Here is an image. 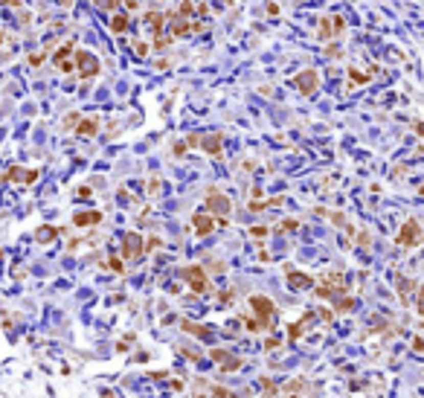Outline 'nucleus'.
<instances>
[{"instance_id": "obj_1", "label": "nucleus", "mask_w": 424, "mask_h": 398, "mask_svg": "<svg viewBox=\"0 0 424 398\" xmlns=\"http://www.w3.org/2000/svg\"><path fill=\"white\" fill-rule=\"evenodd\" d=\"M250 314L259 323V331H273L276 328V302L264 294H253L250 297Z\"/></svg>"}, {"instance_id": "obj_2", "label": "nucleus", "mask_w": 424, "mask_h": 398, "mask_svg": "<svg viewBox=\"0 0 424 398\" xmlns=\"http://www.w3.org/2000/svg\"><path fill=\"white\" fill-rule=\"evenodd\" d=\"M421 238H424V230H421V224H418V218H407L404 224H401V230H398V235H395V245L404 247V250H413V247L421 245Z\"/></svg>"}, {"instance_id": "obj_3", "label": "nucleus", "mask_w": 424, "mask_h": 398, "mask_svg": "<svg viewBox=\"0 0 424 398\" xmlns=\"http://www.w3.org/2000/svg\"><path fill=\"white\" fill-rule=\"evenodd\" d=\"M73 61H76V73H79V79H96L102 70L99 58L93 53H87V50H76V55H73Z\"/></svg>"}, {"instance_id": "obj_4", "label": "nucleus", "mask_w": 424, "mask_h": 398, "mask_svg": "<svg viewBox=\"0 0 424 398\" xmlns=\"http://www.w3.org/2000/svg\"><path fill=\"white\" fill-rule=\"evenodd\" d=\"M343 29H346L343 15H323L320 24H317V35H320V41H331V38H337Z\"/></svg>"}, {"instance_id": "obj_5", "label": "nucleus", "mask_w": 424, "mask_h": 398, "mask_svg": "<svg viewBox=\"0 0 424 398\" xmlns=\"http://www.w3.org/2000/svg\"><path fill=\"white\" fill-rule=\"evenodd\" d=\"M143 253H145L143 235H140V233H125V235H122V259L134 262V259H140Z\"/></svg>"}, {"instance_id": "obj_6", "label": "nucleus", "mask_w": 424, "mask_h": 398, "mask_svg": "<svg viewBox=\"0 0 424 398\" xmlns=\"http://www.w3.org/2000/svg\"><path fill=\"white\" fill-rule=\"evenodd\" d=\"M183 276H186V282H189L192 294H207L209 291V279H207V271L200 268V264H189L186 271H183Z\"/></svg>"}, {"instance_id": "obj_7", "label": "nucleus", "mask_w": 424, "mask_h": 398, "mask_svg": "<svg viewBox=\"0 0 424 398\" xmlns=\"http://www.w3.org/2000/svg\"><path fill=\"white\" fill-rule=\"evenodd\" d=\"M207 209H209V215L227 218V215H230V209H233V204H230V198H227V195H221L218 189H209L207 192Z\"/></svg>"}, {"instance_id": "obj_8", "label": "nucleus", "mask_w": 424, "mask_h": 398, "mask_svg": "<svg viewBox=\"0 0 424 398\" xmlns=\"http://www.w3.org/2000/svg\"><path fill=\"white\" fill-rule=\"evenodd\" d=\"M294 87H297L302 96H314L317 87H320V76H317V70H302L294 76Z\"/></svg>"}, {"instance_id": "obj_9", "label": "nucleus", "mask_w": 424, "mask_h": 398, "mask_svg": "<svg viewBox=\"0 0 424 398\" xmlns=\"http://www.w3.org/2000/svg\"><path fill=\"white\" fill-rule=\"evenodd\" d=\"M218 227V218L215 215H209V212H195L192 215V230H195V235H209L212 230Z\"/></svg>"}, {"instance_id": "obj_10", "label": "nucleus", "mask_w": 424, "mask_h": 398, "mask_svg": "<svg viewBox=\"0 0 424 398\" xmlns=\"http://www.w3.org/2000/svg\"><path fill=\"white\" fill-rule=\"evenodd\" d=\"M198 148H204L209 157H221V151H224V134L221 131H215V134H200Z\"/></svg>"}, {"instance_id": "obj_11", "label": "nucleus", "mask_w": 424, "mask_h": 398, "mask_svg": "<svg viewBox=\"0 0 424 398\" xmlns=\"http://www.w3.org/2000/svg\"><path fill=\"white\" fill-rule=\"evenodd\" d=\"M166 20H169V15H163V12H145L143 15V27L151 29L154 41H157V38L166 35V32H163V29H166Z\"/></svg>"}, {"instance_id": "obj_12", "label": "nucleus", "mask_w": 424, "mask_h": 398, "mask_svg": "<svg viewBox=\"0 0 424 398\" xmlns=\"http://www.w3.org/2000/svg\"><path fill=\"white\" fill-rule=\"evenodd\" d=\"M0 181H12V183H35L38 181V169H20L12 166L6 174H0Z\"/></svg>"}, {"instance_id": "obj_13", "label": "nucleus", "mask_w": 424, "mask_h": 398, "mask_svg": "<svg viewBox=\"0 0 424 398\" xmlns=\"http://www.w3.org/2000/svg\"><path fill=\"white\" fill-rule=\"evenodd\" d=\"M285 276H288V285L294 291H305V288H314V276L311 273H302V271H294V268H285Z\"/></svg>"}, {"instance_id": "obj_14", "label": "nucleus", "mask_w": 424, "mask_h": 398, "mask_svg": "<svg viewBox=\"0 0 424 398\" xmlns=\"http://www.w3.org/2000/svg\"><path fill=\"white\" fill-rule=\"evenodd\" d=\"M96 224H102L99 209H84V212H76L73 215V227H96Z\"/></svg>"}, {"instance_id": "obj_15", "label": "nucleus", "mask_w": 424, "mask_h": 398, "mask_svg": "<svg viewBox=\"0 0 424 398\" xmlns=\"http://www.w3.org/2000/svg\"><path fill=\"white\" fill-rule=\"evenodd\" d=\"M181 328L186 331V335L198 337V340H212V335H215V331H212L209 326H198V323H189V320H183Z\"/></svg>"}, {"instance_id": "obj_16", "label": "nucleus", "mask_w": 424, "mask_h": 398, "mask_svg": "<svg viewBox=\"0 0 424 398\" xmlns=\"http://www.w3.org/2000/svg\"><path fill=\"white\" fill-rule=\"evenodd\" d=\"M169 24H172V35L174 38H183L192 32V24L186 18H177V12H169Z\"/></svg>"}, {"instance_id": "obj_17", "label": "nucleus", "mask_w": 424, "mask_h": 398, "mask_svg": "<svg viewBox=\"0 0 424 398\" xmlns=\"http://www.w3.org/2000/svg\"><path fill=\"white\" fill-rule=\"evenodd\" d=\"M76 134L79 137H96L99 134V119L96 117H84L79 125H76Z\"/></svg>"}, {"instance_id": "obj_18", "label": "nucleus", "mask_w": 424, "mask_h": 398, "mask_svg": "<svg viewBox=\"0 0 424 398\" xmlns=\"http://www.w3.org/2000/svg\"><path fill=\"white\" fill-rule=\"evenodd\" d=\"M395 288H398V294H401V302H404V305H410V294H413L418 285H415L413 279H407V276H398V279H395Z\"/></svg>"}, {"instance_id": "obj_19", "label": "nucleus", "mask_w": 424, "mask_h": 398, "mask_svg": "<svg viewBox=\"0 0 424 398\" xmlns=\"http://www.w3.org/2000/svg\"><path fill=\"white\" fill-rule=\"evenodd\" d=\"M311 320H314V314H308V317H299V323H294V326H288V340H299V337L305 335V328L311 326Z\"/></svg>"}, {"instance_id": "obj_20", "label": "nucleus", "mask_w": 424, "mask_h": 398, "mask_svg": "<svg viewBox=\"0 0 424 398\" xmlns=\"http://www.w3.org/2000/svg\"><path fill=\"white\" fill-rule=\"evenodd\" d=\"M73 53H76V44H73V41H67V44H61V47H58V50H55V53H53V64H55V67H58V64L70 61V58H73Z\"/></svg>"}, {"instance_id": "obj_21", "label": "nucleus", "mask_w": 424, "mask_h": 398, "mask_svg": "<svg viewBox=\"0 0 424 398\" xmlns=\"http://www.w3.org/2000/svg\"><path fill=\"white\" fill-rule=\"evenodd\" d=\"M285 204V198H271V201H250L247 204V209L250 212H262V209H267V207H282Z\"/></svg>"}, {"instance_id": "obj_22", "label": "nucleus", "mask_w": 424, "mask_h": 398, "mask_svg": "<svg viewBox=\"0 0 424 398\" xmlns=\"http://www.w3.org/2000/svg\"><path fill=\"white\" fill-rule=\"evenodd\" d=\"M55 235H58V227H50V224H44V227H38V230H35V241H41V245H47V241H53Z\"/></svg>"}, {"instance_id": "obj_23", "label": "nucleus", "mask_w": 424, "mask_h": 398, "mask_svg": "<svg viewBox=\"0 0 424 398\" xmlns=\"http://www.w3.org/2000/svg\"><path fill=\"white\" fill-rule=\"evenodd\" d=\"M128 24H131V18H128V12H117V15H114V18H110V29H114V32H125L128 29Z\"/></svg>"}, {"instance_id": "obj_24", "label": "nucleus", "mask_w": 424, "mask_h": 398, "mask_svg": "<svg viewBox=\"0 0 424 398\" xmlns=\"http://www.w3.org/2000/svg\"><path fill=\"white\" fill-rule=\"evenodd\" d=\"M276 230H279V233H294V230H299V221H297V218H285Z\"/></svg>"}, {"instance_id": "obj_25", "label": "nucleus", "mask_w": 424, "mask_h": 398, "mask_svg": "<svg viewBox=\"0 0 424 398\" xmlns=\"http://www.w3.org/2000/svg\"><path fill=\"white\" fill-rule=\"evenodd\" d=\"M349 82H354V84H366V82H369V76H366V73H361V70H352V67H349Z\"/></svg>"}, {"instance_id": "obj_26", "label": "nucleus", "mask_w": 424, "mask_h": 398, "mask_svg": "<svg viewBox=\"0 0 424 398\" xmlns=\"http://www.w3.org/2000/svg\"><path fill=\"white\" fill-rule=\"evenodd\" d=\"M192 15H195V6H192L189 0H183V3H181V9H177V18H186V20H189Z\"/></svg>"}, {"instance_id": "obj_27", "label": "nucleus", "mask_w": 424, "mask_h": 398, "mask_svg": "<svg viewBox=\"0 0 424 398\" xmlns=\"http://www.w3.org/2000/svg\"><path fill=\"white\" fill-rule=\"evenodd\" d=\"M415 311L424 317V285H418V288H415Z\"/></svg>"}, {"instance_id": "obj_28", "label": "nucleus", "mask_w": 424, "mask_h": 398, "mask_svg": "<svg viewBox=\"0 0 424 398\" xmlns=\"http://www.w3.org/2000/svg\"><path fill=\"white\" fill-rule=\"evenodd\" d=\"M238 366H241V358H230V361L221 363V372H233V369H238Z\"/></svg>"}, {"instance_id": "obj_29", "label": "nucleus", "mask_w": 424, "mask_h": 398, "mask_svg": "<svg viewBox=\"0 0 424 398\" xmlns=\"http://www.w3.org/2000/svg\"><path fill=\"white\" fill-rule=\"evenodd\" d=\"M148 50H151V47L145 44V41H134V53H137V58H145V55H148Z\"/></svg>"}, {"instance_id": "obj_30", "label": "nucleus", "mask_w": 424, "mask_h": 398, "mask_svg": "<svg viewBox=\"0 0 424 398\" xmlns=\"http://www.w3.org/2000/svg\"><path fill=\"white\" fill-rule=\"evenodd\" d=\"M209 395L212 398H233V392L224 389V387H209Z\"/></svg>"}, {"instance_id": "obj_31", "label": "nucleus", "mask_w": 424, "mask_h": 398, "mask_svg": "<svg viewBox=\"0 0 424 398\" xmlns=\"http://www.w3.org/2000/svg\"><path fill=\"white\" fill-rule=\"evenodd\" d=\"M145 189H148V195H151V198H154V195H160V178H151Z\"/></svg>"}, {"instance_id": "obj_32", "label": "nucleus", "mask_w": 424, "mask_h": 398, "mask_svg": "<svg viewBox=\"0 0 424 398\" xmlns=\"http://www.w3.org/2000/svg\"><path fill=\"white\" fill-rule=\"evenodd\" d=\"M79 122H81L79 114H67V117H64V128H76Z\"/></svg>"}, {"instance_id": "obj_33", "label": "nucleus", "mask_w": 424, "mask_h": 398, "mask_svg": "<svg viewBox=\"0 0 424 398\" xmlns=\"http://www.w3.org/2000/svg\"><path fill=\"white\" fill-rule=\"evenodd\" d=\"M227 355H230L227 349H212V355H209V358H212L215 363H224V361H227Z\"/></svg>"}, {"instance_id": "obj_34", "label": "nucleus", "mask_w": 424, "mask_h": 398, "mask_svg": "<svg viewBox=\"0 0 424 398\" xmlns=\"http://www.w3.org/2000/svg\"><path fill=\"white\" fill-rule=\"evenodd\" d=\"M108 268H110V271H117V273H122V271H125V264H122V262H119V256H110V259H108Z\"/></svg>"}, {"instance_id": "obj_35", "label": "nucleus", "mask_w": 424, "mask_h": 398, "mask_svg": "<svg viewBox=\"0 0 424 398\" xmlns=\"http://www.w3.org/2000/svg\"><path fill=\"white\" fill-rule=\"evenodd\" d=\"M44 58H47V53H35V55H29V67H41V64H44Z\"/></svg>"}, {"instance_id": "obj_36", "label": "nucleus", "mask_w": 424, "mask_h": 398, "mask_svg": "<svg viewBox=\"0 0 424 398\" xmlns=\"http://www.w3.org/2000/svg\"><path fill=\"white\" fill-rule=\"evenodd\" d=\"M96 6H102V9H119V0H96Z\"/></svg>"}, {"instance_id": "obj_37", "label": "nucleus", "mask_w": 424, "mask_h": 398, "mask_svg": "<svg viewBox=\"0 0 424 398\" xmlns=\"http://www.w3.org/2000/svg\"><path fill=\"white\" fill-rule=\"evenodd\" d=\"M352 305H354V302L346 297V299H340V302H337V311H340V314H343V311H352Z\"/></svg>"}, {"instance_id": "obj_38", "label": "nucleus", "mask_w": 424, "mask_h": 398, "mask_svg": "<svg viewBox=\"0 0 424 398\" xmlns=\"http://www.w3.org/2000/svg\"><path fill=\"white\" fill-rule=\"evenodd\" d=\"M267 233H271L267 227H253V230H250V235H253V238H264Z\"/></svg>"}, {"instance_id": "obj_39", "label": "nucleus", "mask_w": 424, "mask_h": 398, "mask_svg": "<svg viewBox=\"0 0 424 398\" xmlns=\"http://www.w3.org/2000/svg\"><path fill=\"white\" fill-rule=\"evenodd\" d=\"M282 346V340L279 337H271V340H267V343H264V349H267V352H271V349H279Z\"/></svg>"}, {"instance_id": "obj_40", "label": "nucleus", "mask_w": 424, "mask_h": 398, "mask_svg": "<svg viewBox=\"0 0 424 398\" xmlns=\"http://www.w3.org/2000/svg\"><path fill=\"white\" fill-rule=\"evenodd\" d=\"M413 352L424 355V340H421V337H415V340H413Z\"/></svg>"}, {"instance_id": "obj_41", "label": "nucleus", "mask_w": 424, "mask_h": 398, "mask_svg": "<svg viewBox=\"0 0 424 398\" xmlns=\"http://www.w3.org/2000/svg\"><path fill=\"white\" fill-rule=\"evenodd\" d=\"M195 15H200V18H207V15H209V6H207V3H200V6H195Z\"/></svg>"}, {"instance_id": "obj_42", "label": "nucleus", "mask_w": 424, "mask_h": 398, "mask_svg": "<svg viewBox=\"0 0 424 398\" xmlns=\"http://www.w3.org/2000/svg\"><path fill=\"white\" fill-rule=\"evenodd\" d=\"M181 352H183V358H189V361H198V358H200L195 349H181Z\"/></svg>"}, {"instance_id": "obj_43", "label": "nucleus", "mask_w": 424, "mask_h": 398, "mask_svg": "<svg viewBox=\"0 0 424 398\" xmlns=\"http://www.w3.org/2000/svg\"><path fill=\"white\" fill-rule=\"evenodd\" d=\"M157 247H160V238H148L145 241V250H157Z\"/></svg>"}, {"instance_id": "obj_44", "label": "nucleus", "mask_w": 424, "mask_h": 398, "mask_svg": "<svg viewBox=\"0 0 424 398\" xmlns=\"http://www.w3.org/2000/svg\"><path fill=\"white\" fill-rule=\"evenodd\" d=\"M325 53L331 55V58H337V55H340V47H337V44H328V50H325Z\"/></svg>"}, {"instance_id": "obj_45", "label": "nucleus", "mask_w": 424, "mask_h": 398, "mask_svg": "<svg viewBox=\"0 0 424 398\" xmlns=\"http://www.w3.org/2000/svg\"><path fill=\"white\" fill-rule=\"evenodd\" d=\"M177 157H183V151H186V143H174V148H172Z\"/></svg>"}, {"instance_id": "obj_46", "label": "nucleus", "mask_w": 424, "mask_h": 398, "mask_svg": "<svg viewBox=\"0 0 424 398\" xmlns=\"http://www.w3.org/2000/svg\"><path fill=\"white\" fill-rule=\"evenodd\" d=\"M91 195V186H79V198H87Z\"/></svg>"}, {"instance_id": "obj_47", "label": "nucleus", "mask_w": 424, "mask_h": 398, "mask_svg": "<svg viewBox=\"0 0 424 398\" xmlns=\"http://www.w3.org/2000/svg\"><path fill=\"white\" fill-rule=\"evenodd\" d=\"M415 134L424 137V122H415Z\"/></svg>"}, {"instance_id": "obj_48", "label": "nucleus", "mask_w": 424, "mask_h": 398, "mask_svg": "<svg viewBox=\"0 0 424 398\" xmlns=\"http://www.w3.org/2000/svg\"><path fill=\"white\" fill-rule=\"evenodd\" d=\"M58 3H61V6H70V3H73V0H58Z\"/></svg>"}, {"instance_id": "obj_49", "label": "nucleus", "mask_w": 424, "mask_h": 398, "mask_svg": "<svg viewBox=\"0 0 424 398\" xmlns=\"http://www.w3.org/2000/svg\"><path fill=\"white\" fill-rule=\"evenodd\" d=\"M418 192H421V195H424V183H421V186H418Z\"/></svg>"}, {"instance_id": "obj_50", "label": "nucleus", "mask_w": 424, "mask_h": 398, "mask_svg": "<svg viewBox=\"0 0 424 398\" xmlns=\"http://www.w3.org/2000/svg\"><path fill=\"white\" fill-rule=\"evenodd\" d=\"M198 398H212V395H198Z\"/></svg>"}, {"instance_id": "obj_51", "label": "nucleus", "mask_w": 424, "mask_h": 398, "mask_svg": "<svg viewBox=\"0 0 424 398\" xmlns=\"http://www.w3.org/2000/svg\"><path fill=\"white\" fill-rule=\"evenodd\" d=\"M264 398H271V395H264Z\"/></svg>"}, {"instance_id": "obj_52", "label": "nucleus", "mask_w": 424, "mask_h": 398, "mask_svg": "<svg viewBox=\"0 0 424 398\" xmlns=\"http://www.w3.org/2000/svg\"><path fill=\"white\" fill-rule=\"evenodd\" d=\"M0 256H3V253H0Z\"/></svg>"}]
</instances>
